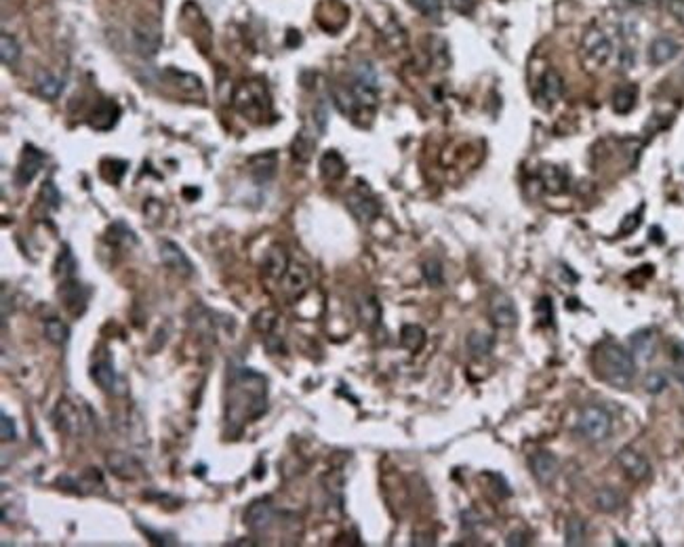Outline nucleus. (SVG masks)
<instances>
[{
	"mask_svg": "<svg viewBox=\"0 0 684 547\" xmlns=\"http://www.w3.org/2000/svg\"><path fill=\"white\" fill-rule=\"evenodd\" d=\"M617 463H619V468L624 470L627 478L634 480V482H644L651 476V463L636 448H629V446L621 448L617 453Z\"/></svg>",
	"mask_w": 684,
	"mask_h": 547,
	"instance_id": "10",
	"label": "nucleus"
},
{
	"mask_svg": "<svg viewBox=\"0 0 684 547\" xmlns=\"http://www.w3.org/2000/svg\"><path fill=\"white\" fill-rule=\"evenodd\" d=\"M232 104L240 116L255 124H261L272 116V97L268 93V87L255 78L244 80L236 87Z\"/></svg>",
	"mask_w": 684,
	"mask_h": 547,
	"instance_id": "3",
	"label": "nucleus"
},
{
	"mask_svg": "<svg viewBox=\"0 0 684 547\" xmlns=\"http://www.w3.org/2000/svg\"><path fill=\"white\" fill-rule=\"evenodd\" d=\"M489 314L491 320L499 326V328H514L518 324V309L516 304L512 302V297H508L506 293L497 291L493 293L491 302H489Z\"/></svg>",
	"mask_w": 684,
	"mask_h": 547,
	"instance_id": "12",
	"label": "nucleus"
},
{
	"mask_svg": "<svg viewBox=\"0 0 684 547\" xmlns=\"http://www.w3.org/2000/svg\"><path fill=\"white\" fill-rule=\"evenodd\" d=\"M314 145H316V139H312L305 131H301L295 141H293V156L299 160V162H308L312 158V152H314Z\"/></svg>",
	"mask_w": 684,
	"mask_h": 547,
	"instance_id": "39",
	"label": "nucleus"
},
{
	"mask_svg": "<svg viewBox=\"0 0 684 547\" xmlns=\"http://www.w3.org/2000/svg\"><path fill=\"white\" fill-rule=\"evenodd\" d=\"M281 314L276 311V309H272V307H266V309H261V311H257L255 314V318H253V326H255V331L259 333V335H270V333H276V328H278V324H281Z\"/></svg>",
	"mask_w": 684,
	"mask_h": 547,
	"instance_id": "31",
	"label": "nucleus"
},
{
	"mask_svg": "<svg viewBox=\"0 0 684 547\" xmlns=\"http://www.w3.org/2000/svg\"><path fill=\"white\" fill-rule=\"evenodd\" d=\"M264 346L270 354L274 356H281V354H286V346H285V337L278 335V333H270L264 337Z\"/></svg>",
	"mask_w": 684,
	"mask_h": 547,
	"instance_id": "47",
	"label": "nucleus"
},
{
	"mask_svg": "<svg viewBox=\"0 0 684 547\" xmlns=\"http://www.w3.org/2000/svg\"><path fill=\"white\" fill-rule=\"evenodd\" d=\"M108 241L112 244H120V246H133V244L137 243V236H135V232H133L126 223L116 221V223H112V226L108 228Z\"/></svg>",
	"mask_w": 684,
	"mask_h": 547,
	"instance_id": "38",
	"label": "nucleus"
},
{
	"mask_svg": "<svg viewBox=\"0 0 684 547\" xmlns=\"http://www.w3.org/2000/svg\"><path fill=\"white\" fill-rule=\"evenodd\" d=\"M120 118V106L112 99H104L95 106V110L89 116V126L95 131H110L114 128Z\"/></svg>",
	"mask_w": 684,
	"mask_h": 547,
	"instance_id": "19",
	"label": "nucleus"
},
{
	"mask_svg": "<svg viewBox=\"0 0 684 547\" xmlns=\"http://www.w3.org/2000/svg\"><path fill=\"white\" fill-rule=\"evenodd\" d=\"M528 541H526V537H524V533H512L510 537H508V546H526Z\"/></svg>",
	"mask_w": 684,
	"mask_h": 547,
	"instance_id": "56",
	"label": "nucleus"
},
{
	"mask_svg": "<svg viewBox=\"0 0 684 547\" xmlns=\"http://www.w3.org/2000/svg\"><path fill=\"white\" fill-rule=\"evenodd\" d=\"M268 377L253 368H236L226 389V427L232 436L266 413Z\"/></svg>",
	"mask_w": 684,
	"mask_h": 547,
	"instance_id": "1",
	"label": "nucleus"
},
{
	"mask_svg": "<svg viewBox=\"0 0 684 547\" xmlns=\"http://www.w3.org/2000/svg\"><path fill=\"white\" fill-rule=\"evenodd\" d=\"M108 468L114 476L122 478V480H137L143 474L141 463L133 455H126V453H110Z\"/></svg>",
	"mask_w": 684,
	"mask_h": 547,
	"instance_id": "18",
	"label": "nucleus"
},
{
	"mask_svg": "<svg viewBox=\"0 0 684 547\" xmlns=\"http://www.w3.org/2000/svg\"><path fill=\"white\" fill-rule=\"evenodd\" d=\"M43 165H45V154H43L36 145L28 143V145L23 148V154H21V158H19V162H17V169H15V183H17L19 187L28 185V183L38 175V171L43 169Z\"/></svg>",
	"mask_w": 684,
	"mask_h": 547,
	"instance_id": "8",
	"label": "nucleus"
},
{
	"mask_svg": "<svg viewBox=\"0 0 684 547\" xmlns=\"http://www.w3.org/2000/svg\"><path fill=\"white\" fill-rule=\"evenodd\" d=\"M640 226V215L636 213V215H629V217H626V221H624V226H621V232L624 234H629V232H634L636 228Z\"/></svg>",
	"mask_w": 684,
	"mask_h": 547,
	"instance_id": "55",
	"label": "nucleus"
},
{
	"mask_svg": "<svg viewBox=\"0 0 684 547\" xmlns=\"http://www.w3.org/2000/svg\"><path fill=\"white\" fill-rule=\"evenodd\" d=\"M680 53V45L670 38V36H659L651 43L648 47V61L653 65H663L668 61H672L676 55Z\"/></svg>",
	"mask_w": 684,
	"mask_h": 547,
	"instance_id": "22",
	"label": "nucleus"
},
{
	"mask_svg": "<svg viewBox=\"0 0 684 547\" xmlns=\"http://www.w3.org/2000/svg\"><path fill=\"white\" fill-rule=\"evenodd\" d=\"M670 354H672L674 365L684 366V341H672V346H670Z\"/></svg>",
	"mask_w": 684,
	"mask_h": 547,
	"instance_id": "53",
	"label": "nucleus"
},
{
	"mask_svg": "<svg viewBox=\"0 0 684 547\" xmlns=\"http://www.w3.org/2000/svg\"><path fill=\"white\" fill-rule=\"evenodd\" d=\"M565 93V80L556 70H548L541 80H539V97L541 101H545L548 106L556 104Z\"/></svg>",
	"mask_w": 684,
	"mask_h": 547,
	"instance_id": "23",
	"label": "nucleus"
},
{
	"mask_svg": "<svg viewBox=\"0 0 684 547\" xmlns=\"http://www.w3.org/2000/svg\"><path fill=\"white\" fill-rule=\"evenodd\" d=\"M288 265H291V261H288V253H286L285 246L272 244L270 248H266L264 261H261V270L266 276H270L274 280H283Z\"/></svg>",
	"mask_w": 684,
	"mask_h": 547,
	"instance_id": "17",
	"label": "nucleus"
},
{
	"mask_svg": "<svg viewBox=\"0 0 684 547\" xmlns=\"http://www.w3.org/2000/svg\"><path fill=\"white\" fill-rule=\"evenodd\" d=\"M408 4L428 19H440L443 15V0H408Z\"/></svg>",
	"mask_w": 684,
	"mask_h": 547,
	"instance_id": "43",
	"label": "nucleus"
},
{
	"mask_svg": "<svg viewBox=\"0 0 684 547\" xmlns=\"http://www.w3.org/2000/svg\"><path fill=\"white\" fill-rule=\"evenodd\" d=\"M627 4H631V6H651V4H655V0H626Z\"/></svg>",
	"mask_w": 684,
	"mask_h": 547,
	"instance_id": "57",
	"label": "nucleus"
},
{
	"mask_svg": "<svg viewBox=\"0 0 684 547\" xmlns=\"http://www.w3.org/2000/svg\"><path fill=\"white\" fill-rule=\"evenodd\" d=\"M165 76L169 78L171 84H175L177 89H181L183 93H198V95H202V82H200V78H196L194 74L179 72V70L169 67V70L165 72Z\"/></svg>",
	"mask_w": 684,
	"mask_h": 547,
	"instance_id": "29",
	"label": "nucleus"
},
{
	"mask_svg": "<svg viewBox=\"0 0 684 547\" xmlns=\"http://www.w3.org/2000/svg\"><path fill=\"white\" fill-rule=\"evenodd\" d=\"M310 282H312V276H310V270L305 265H299V263H291L286 274L283 276L281 280V287H283V293L291 302H297L301 299L308 289H310Z\"/></svg>",
	"mask_w": 684,
	"mask_h": 547,
	"instance_id": "9",
	"label": "nucleus"
},
{
	"mask_svg": "<svg viewBox=\"0 0 684 547\" xmlns=\"http://www.w3.org/2000/svg\"><path fill=\"white\" fill-rule=\"evenodd\" d=\"M36 87H38V93L47 99H58L63 91V80H59L58 76L49 74V72H43L36 80Z\"/></svg>",
	"mask_w": 684,
	"mask_h": 547,
	"instance_id": "37",
	"label": "nucleus"
},
{
	"mask_svg": "<svg viewBox=\"0 0 684 547\" xmlns=\"http://www.w3.org/2000/svg\"><path fill=\"white\" fill-rule=\"evenodd\" d=\"M126 169H129V162H124V160L106 158V160L102 162V175H104V179H106V182H110V183L122 182V177H124Z\"/></svg>",
	"mask_w": 684,
	"mask_h": 547,
	"instance_id": "40",
	"label": "nucleus"
},
{
	"mask_svg": "<svg viewBox=\"0 0 684 547\" xmlns=\"http://www.w3.org/2000/svg\"><path fill=\"white\" fill-rule=\"evenodd\" d=\"M421 272H423V278H425V282H428L430 287H440V284H443V280H445L443 265H440V261H436V259L425 261Z\"/></svg>",
	"mask_w": 684,
	"mask_h": 547,
	"instance_id": "44",
	"label": "nucleus"
},
{
	"mask_svg": "<svg viewBox=\"0 0 684 547\" xmlns=\"http://www.w3.org/2000/svg\"><path fill=\"white\" fill-rule=\"evenodd\" d=\"M567 546H583L585 543V537H587V529H585V522L579 520V518H570L567 522Z\"/></svg>",
	"mask_w": 684,
	"mask_h": 547,
	"instance_id": "41",
	"label": "nucleus"
},
{
	"mask_svg": "<svg viewBox=\"0 0 684 547\" xmlns=\"http://www.w3.org/2000/svg\"><path fill=\"white\" fill-rule=\"evenodd\" d=\"M43 331H45V337L55 346H63L70 339V326L59 318H47L43 324Z\"/></svg>",
	"mask_w": 684,
	"mask_h": 547,
	"instance_id": "34",
	"label": "nucleus"
},
{
	"mask_svg": "<svg viewBox=\"0 0 684 547\" xmlns=\"http://www.w3.org/2000/svg\"><path fill=\"white\" fill-rule=\"evenodd\" d=\"M158 250H161V261H163L169 270L181 274V276H185V278H190V276L194 274L196 267H194V263L190 261V257L183 253V248H181L179 244L171 243V241H165V243H161Z\"/></svg>",
	"mask_w": 684,
	"mask_h": 547,
	"instance_id": "14",
	"label": "nucleus"
},
{
	"mask_svg": "<svg viewBox=\"0 0 684 547\" xmlns=\"http://www.w3.org/2000/svg\"><path fill=\"white\" fill-rule=\"evenodd\" d=\"M400 343L411 354H417L425 346V331L419 324H404L400 328Z\"/></svg>",
	"mask_w": 684,
	"mask_h": 547,
	"instance_id": "28",
	"label": "nucleus"
},
{
	"mask_svg": "<svg viewBox=\"0 0 684 547\" xmlns=\"http://www.w3.org/2000/svg\"><path fill=\"white\" fill-rule=\"evenodd\" d=\"M528 465H531V472L535 476V480L539 485H552L556 480V474H558V459L550 453V451H539V453H533L531 459H528Z\"/></svg>",
	"mask_w": 684,
	"mask_h": 547,
	"instance_id": "15",
	"label": "nucleus"
},
{
	"mask_svg": "<svg viewBox=\"0 0 684 547\" xmlns=\"http://www.w3.org/2000/svg\"><path fill=\"white\" fill-rule=\"evenodd\" d=\"M461 518H463V529H469V531H472L474 526H480V522H482V518H480L474 509L463 512Z\"/></svg>",
	"mask_w": 684,
	"mask_h": 547,
	"instance_id": "54",
	"label": "nucleus"
},
{
	"mask_svg": "<svg viewBox=\"0 0 684 547\" xmlns=\"http://www.w3.org/2000/svg\"><path fill=\"white\" fill-rule=\"evenodd\" d=\"M76 270H78V263H76L70 246L63 244V248L59 250L58 261H55V274L61 276V280H67V278H76Z\"/></svg>",
	"mask_w": 684,
	"mask_h": 547,
	"instance_id": "35",
	"label": "nucleus"
},
{
	"mask_svg": "<svg viewBox=\"0 0 684 547\" xmlns=\"http://www.w3.org/2000/svg\"><path fill=\"white\" fill-rule=\"evenodd\" d=\"M539 177H541V183H543V187L548 189V192H552V194H560V192H565L567 189V173L560 169V167H543L541 169V173H539Z\"/></svg>",
	"mask_w": 684,
	"mask_h": 547,
	"instance_id": "32",
	"label": "nucleus"
},
{
	"mask_svg": "<svg viewBox=\"0 0 684 547\" xmlns=\"http://www.w3.org/2000/svg\"><path fill=\"white\" fill-rule=\"evenodd\" d=\"M0 436H2V442H11V440H15V438H17V427H15V421H13L6 413H2V415H0Z\"/></svg>",
	"mask_w": 684,
	"mask_h": 547,
	"instance_id": "49",
	"label": "nucleus"
},
{
	"mask_svg": "<svg viewBox=\"0 0 684 547\" xmlns=\"http://www.w3.org/2000/svg\"><path fill=\"white\" fill-rule=\"evenodd\" d=\"M91 421H93V417H91L89 409H80L76 402H70L65 398L59 402L58 409H55V424L65 433H72V436L82 433Z\"/></svg>",
	"mask_w": 684,
	"mask_h": 547,
	"instance_id": "6",
	"label": "nucleus"
},
{
	"mask_svg": "<svg viewBox=\"0 0 684 547\" xmlns=\"http://www.w3.org/2000/svg\"><path fill=\"white\" fill-rule=\"evenodd\" d=\"M594 368H596V375L604 383H609L617 389H626L634 381L636 360L619 343L604 341L594 352Z\"/></svg>",
	"mask_w": 684,
	"mask_h": 547,
	"instance_id": "2",
	"label": "nucleus"
},
{
	"mask_svg": "<svg viewBox=\"0 0 684 547\" xmlns=\"http://www.w3.org/2000/svg\"><path fill=\"white\" fill-rule=\"evenodd\" d=\"M345 202H347L349 213H352L358 221H362V223H371V221L377 219L379 213H381L379 200H377L371 192H367V189H354V192L347 196Z\"/></svg>",
	"mask_w": 684,
	"mask_h": 547,
	"instance_id": "7",
	"label": "nucleus"
},
{
	"mask_svg": "<svg viewBox=\"0 0 684 547\" xmlns=\"http://www.w3.org/2000/svg\"><path fill=\"white\" fill-rule=\"evenodd\" d=\"M666 387H668V377L661 370H651L644 377V389L648 394H661Z\"/></svg>",
	"mask_w": 684,
	"mask_h": 547,
	"instance_id": "45",
	"label": "nucleus"
},
{
	"mask_svg": "<svg viewBox=\"0 0 684 547\" xmlns=\"http://www.w3.org/2000/svg\"><path fill=\"white\" fill-rule=\"evenodd\" d=\"M636 101H638V87L627 82V84H621L615 95H613V110L617 114H629L634 108H636Z\"/></svg>",
	"mask_w": 684,
	"mask_h": 547,
	"instance_id": "27",
	"label": "nucleus"
},
{
	"mask_svg": "<svg viewBox=\"0 0 684 547\" xmlns=\"http://www.w3.org/2000/svg\"><path fill=\"white\" fill-rule=\"evenodd\" d=\"M581 49H583L585 63H590L592 67H602L613 55V40L602 30L592 28L585 32Z\"/></svg>",
	"mask_w": 684,
	"mask_h": 547,
	"instance_id": "5",
	"label": "nucleus"
},
{
	"mask_svg": "<svg viewBox=\"0 0 684 547\" xmlns=\"http://www.w3.org/2000/svg\"><path fill=\"white\" fill-rule=\"evenodd\" d=\"M624 505V499L621 494L615 490V488H600L596 492V507L604 514H615L619 507Z\"/></svg>",
	"mask_w": 684,
	"mask_h": 547,
	"instance_id": "33",
	"label": "nucleus"
},
{
	"mask_svg": "<svg viewBox=\"0 0 684 547\" xmlns=\"http://www.w3.org/2000/svg\"><path fill=\"white\" fill-rule=\"evenodd\" d=\"M354 80L360 82V84H367L371 89H379V78H377V72L375 67L369 63V61H362L354 67Z\"/></svg>",
	"mask_w": 684,
	"mask_h": 547,
	"instance_id": "42",
	"label": "nucleus"
},
{
	"mask_svg": "<svg viewBox=\"0 0 684 547\" xmlns=\"http://www.w3.org/2000/svg\"><path fill=\"white\" fill-rule=\"evenodd\" d=\"M495 348V337L489 335V333H480V331H474L469 337H467V350L474 358H487Z\"/></svg>",
	"mask_w": 684,
	"mask_h": 547,
	"instance_id": "30",
	"label": "nucleus"
},
{
	"mask_svg": "<svg viewBox=\"0 0 684 547\" xmlns=\"http://www.w3.org/2000/svg\"><path fill=\"white\" fill-rule=\"evenodd\" d=\"M274 507L270 505V501H255L249 505V509L244 512V524L251 533H268L270 526L274 524Z\"/></svg>",
	"mask_w": 684,
	"mask_h": 547,
	"instance_id": "13",
	"label": "nucleus"
},
{
	"mask_svg": "<svg viewBox=\"0 0 684 547\" xmlns=\"http://www.w3.org/2000/svg\"><path fill=\"white\" fill-rule=\"evenodd\" d=\"M276 167H278L276 152H264L249 158V173L257 183L270 182L276 175Z\"/></svg>",
	"mask_w": 684,
	"mask_h": 547,
	"instance_id": "21",
	"label": "nucleus"
},
{
	"mask_svg": "<svg viewBox=\"0 0 684 547\" xmlns=\"http://www.w3.org/2000/svg\"><path fill=\"white\" fill-rule=\"evenodd\" d=\"M91 377L93 381L104 389V392H110V394H120V381H118V375H116L114 366L110 365L108 360H102L97 365H93L91 368Z\"/></svg>",
	"mask_w": 684,
	"mask_h": 547,
	"instance_id": "24",
	"label": "nucleus"
},
{
	"mask_svg": "<svg viewBox=\"0 0 684 547\" xmlns=\"http://www.w3.org/2000/svg\"><path fill=\"white\" fill-rule=\"evenodd\" d=\"M314 121H316L318 133L322 135V133L327 131V124H329V110H327V104H325V101H320V104L316 106V110H314Z\"/></svg>",
	"mask_w": 684,
	"mask_h": 547,
	"instance_id": "50",
	"label": "nucleus"
},
{
	"mask_svg": "<svg viewBox=\"0 0 684 547\" xmlns=\"http://www.w3.org/2000/svg\"><path fill=\"white\" fill-rule=\"evenodd\" d=\"M535 314H537V320H539V324H541V326H548V324H552V320H554V309H552V302H550L548 297L539 299V304L535 305Z\"/></svg>",
	"mask_w": 684,
	"mask_h": 547,
	"instance_id": "48",
	"label": "nucleus"
},
{
	"mask_svg": "<svg viewBox=\"0 0 684 547\" xmlns=\"http://www.w3.org/2000/svg\"><path fill=\"white\" fill-rule=\"evenodd\" d=\"M89 295H91V291L85 284H80L76 278H67L59 284V297L74 316L85 314L87 304H89Z\"/></svg>",
	"mask_w": 684,
	"mask_h": 547,
	"instance_id": "11",
	"label": "nucleus"
},
{
	"mask_svg": "<svg viewBox=\"0 0 684 547\" xmlns=\"http://www.w3.org/2000/svg\"><path fill=\"white\" fill-rule=\"evenodd\" d=\"M0 57H2V63L9 65V67L17 65V61L21 57V47H19V43H17L11 34H6V32L0 34Z\"/></svg>",
	"mask_w": 684,
	"mask_h": 547,
	"instance_id": "36",
	"label": "nucleus"
},
{
	"mask_svg": "<svg viewBox=\"0 0 684 547\" xmlns=\"http://www.w3.org/2000/svg\"><path fill=\"white\" fill-rule=\"evenodd\" d=\"M629 348H631V356L634 360L646 365L655 358V352H657V335L655 331L651 328H642L638 333L631 335L629 339Z\"/></svg>",
	"mask_w": 684,
	"mask_h": 547,
	"instance_id": "16",
	"label": "nucleus"
},
{
	"mask_svg": "<svg viewBox=\"0 0 684 547\" xmlns=\"http://www.w3.org/2000/svg\"><path fill=\"white\" fill-rule=\"evenodd\" d=\"M358 318L367 328H375L381 322V304L377 302V297L367 295L360 299L358 304Z\"/></svg>",
	"mask_w": 684,
	"mask_h": 547,
	"instance_id": "26",
	"label": "nucleus"
},
{
	"mask_svg": "<svg viewBox=\"0 0 684 547\" xmlns=\"http://www.w3.org/2000/svg\"><path fill=\"white\" fill-rule=\"evenodd\" d=\"M451 9L461 13V15H472L476 9V0H449Z\"/></svg>",
	"mask_w": 684,
	"mask_h": 547,
	"instance_id": "51",
	"label": "nucleus"
},
{
	"mask_svg": "<svg viewBox=\"0 0 684 547\" xmlns=\"http://www.w3.org/2000/svg\"><path fill=\"white\" fill-rule=\"evenodd\" d=\"M133 43H135V49L146 55V57H154L163 45V34L158 28H152V26H141V28H135L133 30Z\"/></svg>",
	"mask_w": 684,
	"mask_h": 547,
	"instance_id": "20",
	"label": "nucleus"
},
{
	"mask_svg": "<svg viewBox=\"0 0 684 547\" xmlns=\"http://www.w3.org/2000/svg\"><path fill=\"white\" fill-rule=\"evenodd\" d=\"M579 433L590 442H602L613 431V417L602 407H585L579 415Z\"/></svg>",
	"mask_w": 684,
	"mask_h": 547,
	"instance_id": "4",
	"label": "nucleus"
},
{
	"mask_svg": "<svg viewBox=\"0 0 684 547\" xmlns=\"http://www.w3.org/2000/svg\"><path fill=\"white\" fill-rule=\"evenodd\" d=\"M634 63H636V51H634L631 47H624L621 53H619V65H621L624 70H631Z\"/></svg>",
	"mask_w": 684,
	"mask_h": 547,
	"instance_id": "52",
	"label": "nucleus"
},
{
	"mask_svg": "<svg viewBox=\"0 0 684 547\" xmlns=\"http://www.w3.org/2000/svg\"><path fill=\"white\" fill-rule=\"evenodd\" d=\"M40 198L43 202L51 209V211H58L61 206V194H59L58 185L53 182H45L43 187H40Z\"/></svg>",
	"mask_w": 684,
	"mask_h": 547,
	"instance_id": "46",
	"label": "nucleus"
},
{
	"mask_svg": "<svg viewBox=\"0 0 684 547\" xmlns=\"http://www.w3.org/2000/svg\"><path fill=\"white\" fill-rule=\"evenodd\" d=\"M676 377H678V381L684 385V366H676Z\"/></svg>",
	"mask_w": 684,
	"mask_h": 547,
	"instance_id": "58",
	"label": "nucleus"
},
{
	"mask_svg": "<svg viewBox=\"0 0 684 547\" xmlns=\"http://www.w3.org/2000/svg\"><path fill=\"white\" fill-rule=\"evenodd\" d=\"M345 169H347V167H345V160H343V156L340 152L329 150V152H325V154L320 156V173H322L325 179H329V182H340L343 175H345Z\"/></svg>",
	"mask_w": 684,
	"mask_h": 547,
	"instance_id": "25",
	"label": "nucleus"
}]
</instances>
